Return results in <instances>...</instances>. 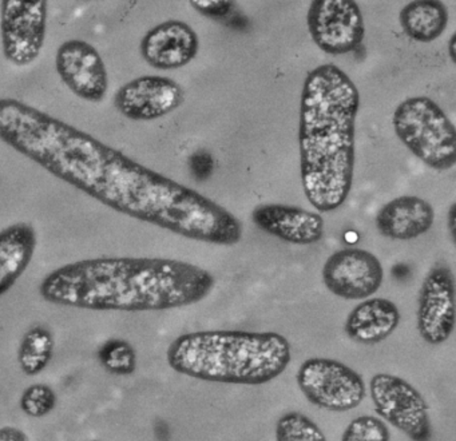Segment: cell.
Here are the masks:
<instances>
[{
	"label": "cell",
	"mask_w": 456,
	"mask_h": 441,
	"mask_svg": "<svg viewBox=\"0 0 456 441\" xmlns=\"http://www.w3.org/2000/svg\"><path fill=\"white\" fill-rule=\"evenodd\" d=\"M0 441H28V436L20 428H0Z\"/></svg>",
	"instance_id": "obj_26"
},
{
	"label": "cell",
	"mask_w": 456,
	"mask_h": 441,
	"mask_svg": "<svg viewBox=\"0 0 456 441\" xmlns=\"http://www.w3.org/2000/svg\"><path fill=\"white\" fill-rule=\"evenodd\" d=\"M216 280L199 265L159 257H98L45 275L39 294L58 306L95 312H159L207 298Z\"/></svg>",
	"instance_id": "obj_2"
},
{
	"label": "cell",
	"mask_w": 456,
	"mask_h": 441,
	"mask_svg": "<svg viewBox=\"0 0 456 441\" xmlns=\"http://www.w3.org/2000/svg\"><path fill=\"white\" fill-rule=\"evenodd\" d=\"M448 19V8L442 0H412L399 13L403 32L413 42L424 45L442 37Z\"/></svg>",
	"instance_id": "obj_19"
},
{
	"label": "cell",
	"mask_w": 456,
	"mask_h": 441,
	"mask_svg": "<svg viewBox=\"0 0 456 441\" xmlns=\"http://www.w3.org/2000/svg\"><path fill=\"white\" fill-rule=\"evenodd\" d=\"M57 393L46 384H33L20 396V405L23 413L33 419H42L57 406Z\"/></svg>",
	"instance_id": "obj_23"
},
{
	"label": "cell",
	"mask_w": 456,
	"mask_h": 441,
	"mask_svg": "<svg viewBox=\"0 0 456 441\" xmlns=\"http://www.w3.org/2000/svg\"><path fill=\"white\" fill-rule=\"evenodd\" d=\"M185 101L180 83L159 75H142L125 83L114 94L117 111L134 122H151L167 117Z\"/></svg>",
	"instance_id": "obj_13"
},
{
	"label": "cell",
	"mask_w": 456,
	"mask_h": 441,
	"mask_svg": "<svg viewBox=\"0 0 456 441\" xmlns=\"http://www.w3.org/2000/svg\"><path fill=\"white\" fill-rule=\"evenodd\" d=\"M392 126L399 141L432 170L455 167V125L428 96L400 102L392 115Z\"/></svg>",
	"instance_id": "obj_5"
},
{
	"label": "cell",
	"mask_w": 456,
	"mask_h": 441,
	"mask_svg": "<svg viewBox=\"0 0 456 441\" xmlns=\"http://www.w3.org/2000/svg\"><path fill=\"white\" fill-rule=\"evenodd\" d=\"M455 42H456V35L453 34L451 37L450 42H448V51H450L451 61L455 63Z\"/></svg>",
	"instance_id": "obj_28"
},
{
	"label": "cell",
	"mask_w": 456,
	"mask_h": 441,
	"mask_svg": "<svg viewBox=\"0 0 456 441\" xmlns=\"http://www.w3.org/2000/svg\"><path fill=\"white\" fill-rule=\"evenodd\" d=\"M189 4L200 15L223 19L233 11L234 0H189Z\"/></svg>",
	"instance_id": "obj_25"
},
{
	"label": "cell",
	"mask_w": 456,
	"mask_h": 441,
	"mask_svg": "<svg viewBox=\"0 0 456 441\" xmlns=\"http://www.w3.org/2000/svg\"><path fill=\"white\" fill-rule=\"evenodd\" d=\"M325 288L338 298L360 301L370 298L383 285L380 259L359 248H346L328 257L322 266Z\"/></svg>",
	"instance_id": "obj_11"
},
{
	"label": "cell",
	"mask_w": 456,
	"mask_h": 441,
	"mask_svg": "<svg viewBox=\"0 0 456 441\" xmlns=\"http://www.w3.org/2000/svg\"><path fill=\"white\" fill-rule=\"evenodd\" d=\"M252 221L266 234L293 245H314L324 237L322 214L298 206L264 203L253 208Z\"/></svg>",
	"instance_id": "obj_15"
},
{
	"label": "cell",
	"mask_w": 456,
	"mask_h": 441,
	"mask_svg": "<svg viewBox=\"0 0 456 441\" xmlns=\"http://www.w3.org/2000/svg\"><path fill=\"white\" fill-rule=\"evenodd\" d=\"M89 441H103V440H89Z\"/></svg>",
	"instance_id": "obj_29"
},
{
	"label": "cell",
	"mask_w": 456,
	"mask_h": 441,
	"mask_svg": "<svg viewBox=\"0 0 456 441\" xmlns=\"http://www.w3.org/2000/svg\"><path fill=\"white\" fill-rule=\"evenodd\" d=\"M55 69L63 85L82 101L101 103L109 91V71L100 51L86 40L63 42L55 53Z\"/></svg>",
	"instance_id": "obj_12"
},
{
	"label": "cell",
	"mask_w": 456,
	"mask_h": 441,
	"mask_svg": "<svg viewBox=\"0 0 456 441\" xmlns=\"http://www.w3.org/2000/svg\"><path fill=\"white\" fill-rule=\"evenodd\" d=\"M370 400L376 413L412 441L432 436L428 404L421 393L402 377L376 373L370 381Z\"/></svg>",
	"instance_id": "obj_8"
},
{
	"label": "cell",
	"mask_w": 456,
	"mask_h": 441,
	"mask_svg": "<svg viewBox=\"0 0 456 441\" xmlns=\"http://www.w3.org/2000/svg\"><path fill=\"white\" fill-rule=\"evenodd\" d=\"M38 237L28 222H15L0 230V297L9 293L36 254Z\"/></svg>",
	"instance_id": "obj_18"
},
{
	"label": "cell",
	"mask_w": 456,
	"mask_h": 441,
	"mask_svg": "<svg viewBox=\"0 0 456 441\" xmlns=\"http://www.w3.org/2000/svg\"><path fill=\"white\" fill-rule=\"evenodd\" d=\"M55 339L52 331L45 325L31 326L20 339L18 363L26 376L42 373L53 360Z\"/></svg>",
	"instance_id": "obj_20"
},
{
	"label": "cell",
	"mask_w": 456,
	"mask_h": 441,
	"mask_svg": "<svg viewBox=\"0 0 456 441\" xmlns=\"http://www.w3.org/2000/svg\"><path fill=\"white\" fill-rule=\"evenodd\" d=\"M140 51L143 61L153 69L161 71L183 69L199 53V35L186 21L170 19L143 35Z\"/></svg>",
	"instance_id": "obj_14"
},
{
	"label": "cell",
	"mask_w": 456,
	"mask_h": 441,
	"mask_svg": "<svg viewBox=\"0 0 456 441\" xmlns=\"http://www.w3.org/2000/svg\"><path fill=\"white\" fill-rule=\"evenodd\" d=\"M391 432L386 422L378 417L359 416L346 425L341 441H389Z\"/></svg>",
	"instance_id": "obj_24"
},
{
	"label": "cell",
	"mask_w": 456,
	"mask_h": 441,
	"mask_svg": "<svg viewBox=\"0 0 456 441\" xmlns=\"http://www.w3.org/2000/svg\"><path fill=\"white\" fill-rule=\"evenodd\" d=\"M98 361L114 376H130L137 369V352L126 339H110L98 349Z\"/></svg>",
	"instance_id": "obj_21"
},
{
	"label": "cell",
	"mask_w": 456,
	"mask_h": 441,
	"mask_svg": "<svg viewBox=\"0 0 456 441\" xmlns=\"http://www.w3.org/2000/svg\"><path fill=\"white\" fill-rule=\"evenodd\" d=\"M49 0H0V45L7 61L34 63L46 42Z\"/></svg>",
	"instance_id": "obj_7"
},
{
	"label": "cell",
	"mask_w": 456,
	"mask_h": 441,
	"mask_svg": "<svg viewBox=\"0 0 456 441\" xmlns=\"http://www.w3.org/2000/svg\"><path fill=\"white\" fill-rule=\"evenodd\" d=\"M296 381L306 400L325 411H351L367 395L362 377L332 358L314 357L304 361L296 374Z\"/></svg>",
	"instance_id": "obj_6"
},
{
	"label": "cell",
	"mask_w": 456,
	"mask_h": 441,
	"mask_svg": "<svg viewBox=\"0 0 456 441\" xmlns=\"http://www.w3.org/2000/svg\"><path fill=\"white\" fill-rule=\"evenodd\" d=\"M455 323V277L445 262H436L427 273L419 290L418 331L427 344L442 345L450 339Z\"/></svg>",
	"instance_id": "obj_10"
},
{
	"label": "cell",
	"mask_w": 456,
	"mask_h": 441,
	"mask_svg": "<svg viewBox=\"0 0 456 441\" xmlns=\"http://www.w3.org/2000/svg\"><path fill=\"white\" fill-rule=\"evenodd\" d=\"M435 210L428 200L416 195H402L388 200L376 214V229L394 241H412L429 232Z\"/></svg>",
	"instance_id": "obj_16"
},
{
	"label": "cell",
	"mask_w": 456,
	"mask_h": 441,
	"mask_svg": "<svg viewBox=\"0 0 456 441\" xmlns=\"http://www.w3.org/2000/svg\"><path fill=\"white\" fill-rule=\"evenodd\" d=\"M306 27L314 45L328 55H346L362 45L364 18L356 0H312Z\"/></svg>",
	"instance_id": "obj_9"
},
{
	"label": "cell",
	"mask_w": 456,
	"mask_h": 441,
	"mask_svg": "<svg viewBox=\"0 0 456 441\" xmlns=\"http://www.w3.org/2000/svg\"><path fill=\"white\" fill-rule=\"evenodd\" d=\"M167 360L173 371L191 379L257 387L277 379L292 353L289 341L276 331H202L178 336Z\"/></svg>",
	"instance_id": "obj_4"
},
{
	"label": "cell",
	"mask_w": 456,
	"mask_h": 441,
	"mask_svg": "<svg viewBox=\"0 0 456 441\" xmlns=\"http://www.w3.org/2000/svg\"><path fill=\"white\" fill-rule=\"evenodd\" d=\"M359 110V90L340 67L322 64L306 74L298 122L301 182L319 213L338 210L351 192Z\"/></svg>",
	"instance_id": "obj_3"
},
{
	"label": "cell",
	"mask_w": 456,
	"mask_h": 441,
	"mask_svg": "<svg viewBox=\"0 0 456 441\" xmlns=\"http://www.w3.org/2000/svg\"><path fill=\"white\" fill-rule=\"evenodd\" d=\"M447 229L450 232L452 242H455L456 237V203L453 202L451 208H448L447 214Z\"/></svg>",
	"instance_id": "obj_27"
},
{
	"label": "cell",
	"mask_w": 456,
	"mask_h": 441,
	"mask_svg": "<svg viewBox=\"0 0 456 441\" xmlns=\"http://www.w3.org/2000/svg\"><path fill=\"white\" fill-rule=\"evenodd\" d=\"M399 323V307L395 302L384 297H370L349 312L344 331L352 341L375 345L388 339Z\"/></svg>",
	"instance_id": "obj_17"
},
{
	"label": "cell",
	"mask_w": 456,
	"mask_h": 441,
	"mask_svg": "<svg viewBox=\"0 0 456 441\" xmlns=\"http://www.w3.org/2000/svg\"><path fill=\"white\" fill-rule=\"evenodd\" d=\"M276 441H328L316 422L300 412L282 414L276 424Z\"/></svg>",
	"instance_id": "obj_22"
},
{
	"label": "cell",
	"mask_w": 456,
	"mask_h": 441,
	"mask_svg": "<svg viewBox=\"0 0 456 441\" xmlns=\"http://www.w3.org/2000/svg\"><path fill=\"white\" fill-rule=\"evenodd\" d=\"M0 141L117 213L197 242L242 240L241 221L220 203L20 99L0 98Z\"/></svg>",
	"instance_id": "obj_1"
}]
</instances>
